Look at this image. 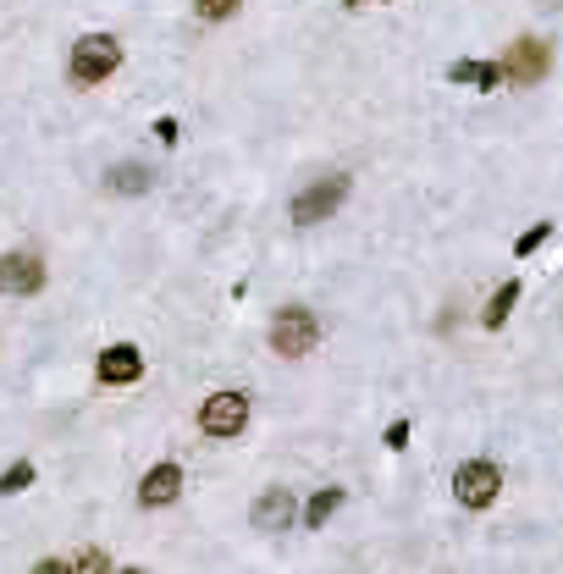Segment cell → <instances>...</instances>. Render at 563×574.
I'll list each match as a JSON object with an SVG mask.
<instances>
[{
  "label": "cell",
  "instance_id": "cell-16",
  "mask_svg": "<svg viewBox=\"0 0 563 574\" xmlns=\"http://www.w3.org/2000/svg\"><path fill=\"white\" fill-rule=\"evenodd\" d=\"M243 0H194V11L205 17V22H221V17H232Z\"/></svg>",
  "mask_w": 563,
  "mask_h": 574
},
{
  "label": "cell",
  "instance_id": "cell-3",
  "mask_svg": "<svg viewBox=\"0 0 563 574\" xmlns=\"http://www.w3.org/2000/svg\"><path fill=\"white\" fill-rule=\"evenodd\" d=\"M243 426H249V398H243V393H210V398H205V409H199V431H205V437L227 442V437H238Z\"/></svg>",
  "mask_w": 563,
  "mask_h": 574
},
{
  "label": "cell",
  "instance_id": "cell-18",
  "mask_svg": "<svg viewBox=\"0 0 563 574\" xmlns=\"http://www.w3.org/2000/svg\"><path fill=\"white\" fill-rule=\"evenodd\" d=\"M548 232H553V227H548V221H536V227H531V232H525V238L514 243V254H536V249L548 243Z\"/></svg>",
  "mask_w": 563,
  "mask_h": 574
},
{
  "label": "cell",
  "instance_id": "cell-14",
  "mask_svg": "<svg viewBox=\"0 0 563 574\" xmlns=\"http://www.w3.org/2000/svg\"><path fill=\"white\" fill-rule=\"evenodd\" d=\"M337 509H343V492H337V487H326V492H315V498H310V509H304V525H315V531H321V525H326Z\"/></svg>",
  "mask_w": 563,
  "mask_h": 574
},
{
  "label": "cell",
  "instance_id": "cell-20",
  "mask_svg": "<svg viewBox=\"0 0 563 574\" xmlns=\"http://www.w3.org/2000/svg\"><path fill=\"white\" fill-rule=\"evenodd\" d=\"M536 6H563V0H536Z\"/></svg>",
  "mask_w": 563,
  "mask_h": 574
},
{
  "label": "cell",
  "instance_id": "cell-9",
  "mask_svg": "<svg viewBox=\"0 0 563 574\" xmlns=\"http://www.w3.org/2000/svg\"><path fill=\"white\" fill-rule=\"evenodd\" d=\"M177 492H183V470H177V465H155V470L138 481V503H144V509H166V503H177Z\"/></svg>",
  "mask_w": 563,
  "mask_h": 574
},
{
  "label": "cell",
  "instance_id": "cell-8",
  "mask_svg": "<svg viewBox=\"0 0 563 574\" xmlns=\"http://www.w3.org/2000/svg\"><path fill=\"white\" fill-rule=\"evenodd\" d=\"M94 371H100V382H105V387H133V382L144 376V354H138L133 343H111V348L100 354V365H94Z\"/></svg>",
  "mask_w": 563,
  "mask_h": 574
},
{
  "label": "cell",
  "instance_id": "cell-17",
  "mask_svg": "<svg viewBox=\"0 0 563 574\" xmlns=\"http://www.w3.org/2000/svg\"><path fill=\"white\" fill-rule=\"evenodd\" d=\"M72 570H77V574H105V570H111V559H105L100 547H88V553H77V559H72Z\"/></svg>",
  "mask_w": 563,
  "mask_h": 574
},
{
  "label": "cell",
  "instance_id": "cell-2",
  "mask_svg": "<svg viewBox=\"0 0 563 574\" xmlns=\"http://www.w3.org/2000/svg\"><path fill=\"white\" fill-rule=\"evenodd\" d=\"M315 343H321V321H315V310H304V304L277 310V321H271V348H277L282 359H304Z\"/></svg>",
  "mask_w": 563,
  "mask_h": 574
},
{
  "label": "cell",
  "instance_id": "cell-1",
  "mask_svg": "<svg viewBox=\"0 0 563 574\" xmlns=\"http://www.w3.org/2000/svg\"><path fill=\"white\" fill-rule=\"evenodd\" d=\"M116 66H122V44H116L111 33H83V39L72 44V83L94 88V83H105Z\"/></svg>",
  "mask_w": 563,
  "mask_h": 574
},
{
  "label": "cell",
  "instance_id": "cell-11",
  "mask_svg": "<svg viewBox=\"0 0 563 574\" xmlns=\"http://www.w3.org/2000/svg\"><path fill=\"white\" fill-rule=\"evenodd\" d=\"M448 77H453V83H476V88H498L509 72H503V61H453Z\"/></svg>",
  "mask_w": 563,
  "mask_h": 574
},
{
  "label": "cell",
  "instance_id": "cell-12",
  "mask_svg": "<svg viewBox=\"0 0 563 574\" xmlns=\"http://www.w3.org/2000/svg\"><path fill=\"white\" fill-rule=\"evenodd\" d=\"M149 182H155V171H149V166H138V160H127V166H111V171H105V188H111V194H149Z\"/></svg>",
  "mask_w": 563,
  "mask_h": 574
},
{
  "label": "cell",
  "instance_id": "cell-19",
  "mask_svg": "<svg viewBox=\"0 0 563 574\" xmlns=\"http://www.w3.org/2000/svg\"><path fill=\"white\" fill-rule=\"evenodd\" d=\"M387 448H393V453L409 448V420H393V426H387Z\"/></svg>",
  "mask_w": 563,
  "mask_h": 574
},
{
  "label": "cell",
  "instance_id": "cell-13",
  "mask_svg": "<svg viewBox=\"0 0 563 574\" xmlns=\"http://www.w3.org/2000/svg\"><path fill=\"white\" fill-rule=\"evenodd\" d=\"M514 304H520V282H503V288L487 299V310H481V326H487V332H498V326L509 321V310H514Z\"/></svg>",
  "mask_w": 563,
  "mask_h": 574
},
{
  "label": "cell",
  "instance_id": "cell-4",
  "mask_svg": "<svg viewBox=\"0 0 563 574\" xmlns=\"http://www.w3.org/2000/svg\"><path fill=\"white\" fill-rule=\"evenodd\" d=\"M343 199H348V177H343V171L321 177L315 188H304V194L293 199V227H315V221H326Z\"/></svg>",
  "mask_w": 563,
  "mask_h": 574
},
{
  "label": "cell",
  "instance_id": "cell-7",
  "mask_svg": "<svg viewBox=\"0 0 563 574\" xmlns=\"http://www.w3.org/2000/svg\"><path fill=\"white\" fill-rule=\"evenodd\" d=\"M44 288V260L33 249H11L0 254V299H28Z\"/></svg>",
  "mask_w": 563,
  "mask_h": 574
},
{
  "label": "cell",
  "instance_id": "cell-5",
  "mask_svg": "<svg viewBox=\"0 0 563 574\" xmlns=\"http://www.w3.org/2000/svg\"><path fill=\"white\" fill-rule=\"evenodd\" d=\"M453 492H459L465 509H492L498 492H503V470H498L492 459H470V465L453 476Z\"/></svg>",
  "mask_w": 563,
  "mask_h": 574
},
{
  "label": "cell",
  "instance_id": "cell-6",
  "mask_svg": "<svg viewBox=\"0 0 563 574\" xmlns=\"http://www.w3.org/2000/svg\"><path fill=\"white\" fill-rule=\"evenodd\" d=\"M548 66H553V44H548L542 33L514 39V44H509V55H503L509 83H536V77H548Z\"/></svg>",
  "mask_w": 563,
  "mask_h": 574
},
{
  "label": "cell",
  "instance_id": "cell-15",
  "mask_svg": "<svg viewBox=\"0 0 563 574\" xmlns=\"http://www.w3.org/2000/svg\"><path fill=\"white\" fill-rule=\"evenodd\" d=\"M22 487H33V465H11V470L0 476V498H11V492H22Z\"/></svg>",
  "mask_w": 563,
  "mask_h": 574
},
{
  "label": "cell",
  "instance_id": "cell-10",
  "mask_svg": "<svg viewBox=\"0 0 563 574\" xmlns=\"http://www.w3.org/2000/svg\"><path fill=\"white\" fill-rule=\"evenodd\" d=\"M293 514H299V503H293L288 487H271V492L254 503V525H260V531H288Z\"/></svg>",
  "mask_w": 563,
  "mask_h": 574
}]
</instances>
